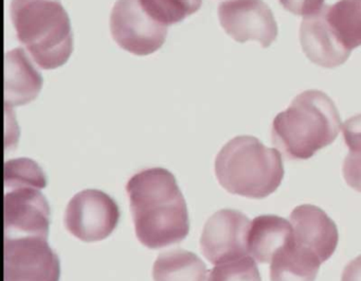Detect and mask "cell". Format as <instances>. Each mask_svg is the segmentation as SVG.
Instances as JSON below:
<instances>
[{"mask_svg":"<svg viewBox=\"0 0 361 281\" xmlns=\"http://www.w3.org/2000/svg\"><path fill=\"white\" fill-rule=\"evenodd\" d=\"M219 184L232 194L248 198H267L284 177L282 156L253 136H238L224 145L215 160Z\"/></svg>","mask_w":361,"mask_h":281,"instance_id":"obj_4","label":"cell"},{"mask_svg":"<svg viewBox=\"0 0 361 281\" xmlns=\"http://www.w3.org/2000/svg\"><path fill=\"white\" fill-rule=\"evenodd\" d=\"M295 244L316 256L322 263L335 253L339 234L335 222L314 205H301L289 217Z\"/></svg>","mask_w":361,"mask_h":281,"instance_id":"obj_11","label":"cell"},{"mask_svg":"<svg viewBox=\"0 0 361 281\" xmlns=\"http://www.w3.org/2000/svg\"><path fill=\"white\" fill-rule=\"evenodd\" d=\"M140 4L154 20L171 26L200 11L202 0H140Z\"/></svg>","mask_w":361,"mask_h":281,"instance_id":"obj_18","label":"cell"},{"mask_svg":"<svg viewBox=\"0 0 361 281\" xmlns=\"http://www.w3.org/2000/svg\"><path fill=\"white\" fill-rule=\"evenodd\" d=\"M5 281H59L60 259L41 237L5 238Z\"/></svg>","mask_w":361,"mask_h":281,"instance_id":"obj_7","label":"cell"},{"mask_svg":"<svg viewBox=\"0 0 361 281\" xmlns=\"http://www.w3.org/2000/svg\"><path fill=\"white\" fill-rule=\"evenodd\" d=\"M47 179L43 169L30 158H16L5 162V189L30 187L44 189Z\"/></svg>","mask_w":361,"mask_h":281,"instance_id":"obj_19","label":"cell"},{"mask_svg":"<svg viewBox=\"0 0 361 281\" xmlns=\"http://www.w3.org/2000/svg\"><path fill=\"white\" fill-rule=\"evenodd\" d=\"M207 274L204 261L185 249L160 253L153 266L154 281H207Z\"/></svg>","mask_w":361,"mask_h":281,"instance_id":"obj_16","label":"cell"},{"mask_svg":"<svg viewBox=\"0 0 361 281\" xmlns=\"http://www.w3.org/2000/svg\"><path fill=\"white\" fill-rule=\"evenodd\" d=\"M348 148L350 151L342 167L344 179L350 188L361 192V143Z\"/></svg>","mask_w":361,"mask_h":281,"instance_id":"obj_21","label":"cell"},{"mask_svg":"<svg viewBox=\"0 0 361 281\" xmlns=\"http://www.w3.org/2000/svg\"><path fill=\"white\" fill-rule=\"evenodd\" d=\"M43 88V78L22 48L5 56L6 107L26 105L37 99Z\"/></svg>","mask_w":361,"mask_h":281,"instance_id":"obj_13","label":"cell"},{"mask_svg":"<svg viewBox=\"0 0 361 281\" xmlns=\"http://www.w3.org/2000/svg\"><path fill=\"white\" fill-rule=\"evenodd\" d=\"M341 281H361V255L348 262L342 273Z\"/></svg>","mask_w":361,"mask_h":281,"instance_id":"obj_23","label":"cell"},{"mask_svg":"<svg viewBox=\"0 0 361 281\" xmlns=\"http://www.w3.org/2000/svg\"><path fill=\"white\" fill-rule=\"evenodd\" d=\"M208 281H262L257 262L250 255L215 264Z\"/></svg>","mask_w":361,"mask_h":281,"instance_id":"obj_20","label":"cell"},{"mask_svg":"<svg viewBox=\"0 0 361 281\" xmlns=\"http://www.w3.org/2000/svg\"><path fill=\"white\" fill-rule=\"evenodd\" d=\"M120 220L117 203L109 194L86 189L75 194L65 211V226L84 242H98L113 234Z\"/></svg>","mask_w":361,"mask_h":281,"instance_id":"obj_6","label":"cell"},{"mask_svg":"<svg viewBox=\"0 0 361 281\" xmlns=\"http://www.w3.org/2000/svg\"><path fill=\"white\" fill-rule=\"evenodd\" d=\"M282 7L298 16H314L324 7V0H279Z\"/></svg>","mask_w":361,"mask_h":281,"instance_id":"obj_22","label":"cell"},{"mask_svg":"<svg viewBox=\"0 0 361 281\" xmlns=\"http://www.w3.org/2000/svg\"><path fill=\"white\" fill-rule=\"evenodd\" d=\"M293 238L290 221L276 215H263L251 221L248 253L259 263H270L276 251Z\"/></svg>","mask_w":361,"mask_h":281,"instance_id":"obj_14","label":"cell"},{"mask_svg":"<svg viewBox=\"0 0 361 281\" xmlns=\"http://www.w3.org/2000/svg\"><path fill=\"white\" fill-rule=\"evenodd\" d=\"M111 31L116 43L135 56H149L166 42L168 26L149 16L140 0H117L111 14Z\"/></svg>","mask_w":361,"mask_h":281,"instance_id":"obj_5","label":"cell"},{"mask_svg":"<svg viewBox=\"0 0 361 281\" xmlns=\"http://www.w3.org/2000/svg\"><path fill=\"white\" fill-rule=\"evenodd\" d=\"M341 126L333 100L321 90H305L274 118L271 140L287 160H310L335 141Z\"/></svg>","mask_w":361,"mask_h":281,"instance_id":"obj_2","label":"cell"},{"mask_svg":"<svg viewBox=\"0 0 361 281\" xmlns=\"http://www.w3.org/2000/svg\"><path fill=\"white\" fill-rule=\"evenodd\" d=\"M251 221L238 210L221 209L207 221L200 238L204 257L213 264L249 255Z\"/></svg>","mask_w":361,"mask_h":281,"instance_id":"obj_9","label":"cell"},{"mask_svg":"<svg viewBox=\"0 0 361 281\" xmlns=\"http://www.w3.org/2000/svg\"><path fill=\"white\" fill-rule=\"evenodd\" d=\"M321 261L295 244L293 238L276 251L270 262L271 281H314Z\"/></svg>","mask_w":361,"mask_h":281,"instance_id":"obj_15","label":"cell"},{"mask_svg":"<svg viewBox=\"0 0 361 281\" xmlns=\"http://www.w3.org/2000/svg\"><path fill=\"white\" fill-rule=\"evenodd\" d=\"M217 13L225 32L238 43L255 41L268 48L278 37L276 18L263 0H225Z\"/></svg>","mask_w":361,"mask_h":281,"instance_id":"obj_8","label":"cell"},{"mask_svg":"<svg viewBox=\"0 0 361 281\" xmlns=\"http://www.w3.org/2000/svg\"><path fill=\"white\" fill-rule=\"evenodd\" d=\"M325 16L343 47L352 52L361 46V0H339L325 6Z\"/></svg>","mask_w":361,"mask_h":281,"instance_id":"obj_17","label":"cell"},{"mask_svg":"<svg viewBox=\"0 0 361 281\" xmlns=\"http://www.w3.org/2000/svg\"><path fill=\"white\" fill-rule=\"evenodd\" d=\"M300 43L310 61L323 68L341 66L352 52L340 44L331 31L325 6L318 13L304 18L300 27Z\"/></svg>","mask_w":361,"mask_h":281,"instance_id":"obj_12","label":"cell"},{"mask_svg":"<svg viewBox=\"0 0 361 281\" xmlns=\"http://www.w3.org/2000/svg\"><path fill=\"white\" fill-rule=\"evenodd\" d=\"M126 190L137 238L145 246L159 249L185 240L190 229L187 203L170 171H141Z\"/></svg>","mask_w":361,"mask_h":281,"instance_id":"obj_1","label":"cell"},{"mask_svg":"<svg viewBox=\"0 0 361 281\" xmlns=\"http://www.w3.org/2000/svg\"><path fill=\"white\" fill-rule=\"evenodd\" d=\"M10 13L18 41L41 68L56 69L68 61L73 33L59 0H12Z\"/></svg>","mask_w":361,"mask_h":281,"instance_id":"obj_3","label":"cell"},{"mask_svg":"<svg viewBox=\"0 0 361 281\" xmlns=\"http://www.w3.org/2000/svg\"><path fill=\"white\" fill-rule=\"evenodd\" d=\"M5 238L48 239L50 207L39 189L25 187L6 191L4 198Z\"/></svg>","mask_w":361,"mask_h":281,"instance_id":"obj_10","label":"cell"}]
</instances>
